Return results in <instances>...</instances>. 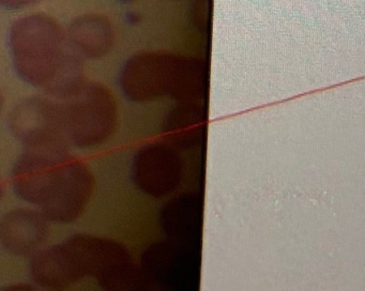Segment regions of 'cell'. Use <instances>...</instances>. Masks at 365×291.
I'll return each instance as SVG.
<instances>
[{"mask_svg":"<svg viewBox=\"0 0 365 291\" xmlns=\"http://www.w3.org/2000/svg\"><path fill=\"white\" fill-rule=\"evenodd\" d=\"M202 63L160 53H142L125 62L120 87L129 100L150 102L163 96L193 98L202 89Z\"/></svg>","mask_w":365,"mask_h":291,"instance_id":"3957f363","label":"cell"},{"mask_svg":"<svg viewBox=\"0 0 365 291\" xmlns=\"http://www.w3.org/2000/svg\"><path fill=\"white\" fill-rule=\"evenodd\" d=\"M180 175V160L165 146H145L134 156L132 178L135 185L149 196L170 194L178 185Z\"/></svg>","mask_w":365,"mask_h":291,"instance_id":"52a82bcc","label":"cell"},{"mask_svg":"<svg viewBox=\"0 0 365 291\" xmlns=\"http://www.w3.org/2000/svg\"><path fill=\"white\" fill-rule=\"evenodd\" d=\"M68 39L81 56L95 59L110 53L114 45V29L106 17L87 14L71 24Z\"/></svg>","mask_w":365,"mask_h":291,"instance_id":"9c48e42d","label":"cell"},{"mask_svg":"<svg viewBox=\"0 0 365 291\" xmlns=\"http://www.w3.org/2000/svg\"><path fill=\"white\" fill-rule=\"evenodd\" d=\"M14 192L50 222H74L88 207L96 179L67 148H26L12 169Z\"/></svg>","mask_w":365,"mask_h":291,"instance_id":"6da1fadb","label":"cell"},{"mask_svg":"<svg viewBox=\"0 0 365 291\" xmlns=\"http://www.w3.org/2000/svg\"><path fill=\"white\" fill-rule=\"evenodd\" d=\"M63 134L68 146L88 149L106 143L118 122V106L110 89L95 81H83L59 98Z\"/></svg>","mask_w":365,"mask_h":291,"instance_id":"277c9868","label":"cell"},{"mask_svg":"<svg viewBox=\"0 0 365 291\" xmlns=\"http://www.w3.org/2000/svg\"><path fill=\"white\" fill-rule=\"evenodd\" d=\"M10 46L19 75L50 96L65 98L85 81L80 53L48 15L38 13L16 21Z\"/></svg>","mask_w":365,"mask_h":291,"instance_id":"7a4b0ae2","label":"cell"},{"mask_svg":"<svg viewBox=\"0 0 365 291\" xmlns=\"http://www.w3.org/2000/svg\"><path fill=\"white\" fill-rule=\"evenodd\" d=\"M73 240L86 278H95L104 290H133L140 286L142 273L120 242L87 233H76Z\"/></svg>","mask_w":365,"mask_h":291,"instance_id":"5b68a950","label":"cell"},{"mask_svg":"<svg viewBox=\"0 0 365 291\" xmlns=\"http://www.w3.org/2000/svg\"><path fill=\"white\" fill-rule=\"evenodd\" d=\"M3 106H4L3 96H1V93H0V113H1V111H3Z\"/></svg>","mask_w":365,"mask_h":291,"instance_id":"8fae6325","label":"cell"},{"mask_svg":"<svg viewBox=\"0 0 365 291\" xmlns=\"http://www.w3.org/2000/svg\"><path fill=\"white\" fill-rule=\"evenodd\" d=\"M48 222L39 210H12L0 218V245L16 256H33L50 237Z\"/></svg>","mask_w":365,"mask_h":291,"instance_id":"ba28073f","label":"cell"},{"mask_svg":"<svg viewBox=\"0 0 365 291\" xmlns=\"http://www.w3.org/2000/svg\"><path fill=\"white\" fill-rule=\"evenodd\" d=\"M9 126L25 148H68L59 103L50 98L35 96L16 105Z\"/></svg>","mask_w":365,"mask_h":291,"instance_id":"8992f818","label":"cell"},{"mask_svg":"<svg viewBox=\"0 0 365 291\" xmlns=\"http://www.w3.org/2000/svg\"><path fill=\"white\" fill-rule=\"evenodd\" d=\"M38 1H41V0H0V4L7 6V8L18 9Z\"/></svg>","mask_w":365,"mask_h":291,"instance_id":"30bf717a","label":"cell"}]
</instances>
